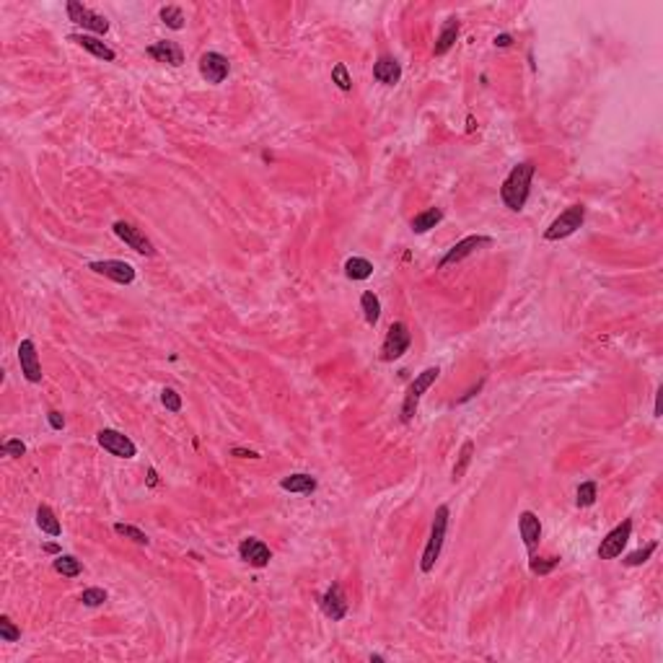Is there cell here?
Segmentation results:
<instances>
[{
    "mask_svg": "<svg viewBox=\"0 0 663 663\" xmlns=\"http://www.w3.org/2000/svg\"><path fill=\"white\" fill-rule=\"evenodd\" d=\"M536 174V166L531 161H524L518 166L511 168V174L505 177L503 187H500V200L505 202V208L518 213L524 210L526 200L531 195V179Z\"/></svg>",
    "mask_w": 663,
    "mask_h": 663,
    "instance_id": "1",
    "label": "cell"
},
{
    "mask_svg": "<svg viewBox=\"0 0 663 663\" xmlns=\"http://www.w3.org/2000/svg\"><path fill=\"white\" fill-rule=\"evenodd\" d=\"M448 515H451L448 505H441V508L436 511V515H433L430 536H427L425 552H423V560H420V570H423V573H430V570L436 567L438 557H441V549H443V542H445V531H448Z\"/></svg>",
    "mask_w": 663,
    "mask_h": 663,
    "instance_id": "2",
    "label": "cell"
},
{
    "mask_svg": "<svg viewBox=\"0 0 663 663\" xmlns=\"http://www.w3.org/2000/svg\"><path fill=\"white\" fill-rule=\"evenodd\" d=\"M438 376H441V368L438 366L425 368L423 373H417L415 381L407 389L405 402H402V423H412V417L417 415V407H420V399H423V394H425L427 389L436 384Z\"/></svg>",
    "mask_w": 663,
    "mask_h": 663,
    "instance_id": "3",
    "label": "cell"
},
{
    "mask_svg": "<svg viewBox=\"0 0 663 663\" xmlns=\"http://www.w3.org/2000/svg\"><path fill=\"white\" fill-rule=\"evenodd\" d=\"M583 220H585L583 205H570L565 213H560V215L552 220V226L545 231V238L547 241H560V238L573 236L575 231L583 226Z\"/></svg>",
    "mask_w": 663,
    "mask_h": 663,
    "instance_id": "4",
    "label": "cell"
},
{
    "mask_svg": "<svg viewBox=\"0 0 663 663\" xmlns=\"http://www.w3.org/2000/svg\"><path fill=\"white\" fill-rule=\"evenodd\" d=\"M409 345H412V335H409L407 324H402V321H394V324L389 327L384 345H381V360H387V363H391V360H399V357H402L407 350H409Z\"/></svg>",
    "mask_w": 663,
    "mask_h": 663,
    "instance_id": "5",
    "label": "cell"
},
{
    "mask_svg": "<svg viewBox=\"0 0 663 663\" xmlns=\"http://www.w3.org/2000/svg\"><path fill=\"white\" fill-rule=\"evenodd\" d=\"M112 231H114L119 241H125L132 251H138V254H143V257H156V247L150 244V238L145 236L140 228L132 226V223H127V220H117V223L112 226Z\"/></svg>",
    "mask_w": 663,
    "mask_h": 663,
    "instance_id": "6",
    "label": "cell"
},
{
    "mask_svg": "<svg viewBox=\"0 0 663 663\" xmlns=\"http://www.w3.org/2000/svg\"><path fill=\"white\" fill-rule=\"evenodd\" d=\"M630 536H633V521L630 518H624L619 526H614L612 531L601 539V547H599V557L601 560H614V557H619L622 554V549L627 547V542H630Z\"/></svg>",
    "mask_w": 663,
    "mask_h": 663,
    "instance_id": "7",
    "label": "cell"
},
{
    "mask_svg": "<svg viewBox=\"0 0 663 663\" xmlns=\"http://www.w3.org/2000/svg\"><path fill=\"white\" fill-rule=\"evenodd\" d=\"M68 19L73 21V24L83 26V29L94 31V34H107V31H109V21H107V16L94 13V10L86 8V6L78 3V0H70L68 3Z\"/></svg>",
    "mask_w": 663,
    "mask_h": 663,
    "instance_id": "8",
    "label": "cell"
},
{
    "mask_svg": "<svg viewBox=\"0 0 663 663\" xmlns=\"http://www.w3.org/2000/svg\"><path fill=\"white\" fill-rule=\"evenodd\" d=\"M96 441H99V445L104 448V451H109V454L117 456V459H132V456L138 454V445L132 443V441H130L125 433L112 430V427H104V430H99Z\"/></svg>",
    "mask_w": 663,
    "mask_h": 663,
    "instance_id": "9",
    "label": "cell"
},
{
    "mask_svg": "<svg viewBox=\"0 0 663 663\" xmlns=\"http://www.w3.org/2000/svg\"><path fill=\"white\" fill-rule=\"evenodd\" d=\"M91 272L96 275H104L119 283V285H130L135 280V267L130 262H122V259H101V262H91L89 265Z\"/></svg>",
    "mask_w": 663,
    "mask_h": 663,
    "instance_id": "10",
    "label": "cell"
},
{
    "mask_svg": "<svg viewBox=\"0 0 663 663\" xmlns=\"http://www.w3.org/2000/svg\"><path fill=\"white\" fill-rule=\"evenodd\" d=\"M228 73H231V62H228L226 55H220V52H205V55L200 58V76L208 80V83H213V86L223 83V80L228 78Z\"/></svg>",
    "mask_w": 663,
    "mask_h": 663,
    "instance_id": "11",
    "label": "cell"
},
{
    "mask_svg": "<svg viewBox=\"0 0 663 663\" xmlns=\"http://www.w3.org/2000/svg\"><path fill=\"white\" fill-rule=\"evenodd\" d=\"M19 366L21 373L29 384H39L42 381V363H39V353L34 339H21L19 345Z\"/></svg>",
    "mask_w": 663,
    "mask_h": 663,
    "instance_id": "12",
    "label": "cell"
},
{
    "mask_svg": "<svg viewBox=\"0 0 663 663\" xmlns=\"http://www.w3.org/2000/svg\"><path fill=\"white\" fill-rule=\"evenodd\" d=\"M490 244H493V238H490V236H466V238H461V241H456L454 247L448 249V254H445V257L438 262V267L443 269V267H448V265H456V262L466 259L469 254H475L479 247H490Z\"/></svg>",
    "mask_w": 663,
    "mask_h": 663,
    "instance_id": "13",
    "label": "cell"
},
{
    "mask_svg": "<svg viewBox=\"0 0 663 663\" xmlns=\"http://www.w3.org/2000/svg\"><path fill=\"white\" fill-rule=\"evenodd\" d=\"M319 606H321V612L327 614L332 622H342L347 617V599L345 594H342V585L339 583H332L321 594V599H319Z\"/></svg>",
    "mask_w": 663,
    "mask_h": 663,
    "instance_id": "14",
    "label": "cell"
},
{
    "mask_svg": "<svg viewBox=\"0 0 663 663\" xmlns=\"http://www.w3.org/2000/svg\"><path fill=\"white\" fill-rule=\"evenodd\" d=\"M238 557L247 565H251V567H265V565H269V560H272V552H269V547L265 545L262 539L247 536V539L238 545Z\"/></svg>",
    "mask_w": 663,
    "mask_h": 663,
    "instance_id": "15",
    "label": "cell"
},
{
    "mask_svg": "<svg viewBox=\"0 0 663 663\" xmlns=\"http://www.w3.org/2000/svg\"><path fill=\"white\" fill-rule=\"evenodd\" d=\"M518 531H521V539H524L526 549L534 552L536 547H539V539H542V521L536 518V513L524 511V513L518 515Z\"/></svg>",
    "mask_w": 663,
    "mask_h": 663,
    "instance_id": "16",
    "label": "cell"
},
{
    "mask_svg": "<svg viewBox=\"0 0 663 663\" xmlns=\"http://www.w3.org/2000/svg\"><path fill=\"white\" fill-rule=\"evenodd\" d=\"M68 42H76L78 47H83L86 52H91L94 58L104 60V62H114V60H117V52L112 50V47H107V44H104L99 37H89V34H70Z\"/></svg>",
    "mask_w": 663,
    "mask_h": 663,
    "instance_id": "17",
    "label": "cell"
},
{
    "mask_svg": "<svg viewBox=\"0 0 663 663\" xmlns=\"http://www.w3.org/2000/svg\"><path fill=\"white\" fill-rule=\"evenodd\" d=\"M148 55L153 60H159V62H166V65H171V68H179V65L184 62V52H182V47H179L177 42H168V39L150 44Z\"/></svg>",
    "mask_w": 663,
    "mask_h": 663,
    "instance_id": "18",
    "label": "cell"
},
{
    "mask_svg": "<svg viewBox=\"0 0 663 663\" xmlns=\"http://www.w3.org/2000/svg\"><path fill=\"white\" fill-rule=\"evenodd\" d=\"M373 78L378 83H384V86H396L399 78H402V65L394 58H381L373 65Z\"/></svg>",
    "mask_w": 663,
    "mask_h": 663,
    "instance_id": "19",
    "label": "cell"
},
{
    "mask_svg": "<svg viewBox=\"0 0 663 663\" xmlns=\"http://www.w3.org/2000/svg\"><path fill=\"white\" fill-rule=\"evenodd\" d=\"M280 487L285 493H298V495H311L317 490V479L306 472H298V475H288L280 479Z\"/></svg>",
    "mask_w": 663,
    "mask_h": 663,
    "instance_id": "20",
    "label": "cell"
},
{
    "mask_svg": "<svg viewBox=\"0 0 663 663\" xmlns=\"http://www.w3.org/2000/svg\"><path fill=\"white\" fill-rule=\"evenodd\" d=\"M459 29H461V24H459V19H448L443 24V29H441V34H438L436 39V47H433V55H445V52L451 50L456 44V37H459Z\"/></svg>",
    "mask_w": 663,
    "mask_h": 663,
    "instance_id": "21",
    "label": "cell"
},
{
    "mask_svg": "<svg viewBox=\"0 0 663 663\" xmlns=\"http://www.w3.org/2000/svg\"><path fill=\"white\" fill-rule=\"evenodd\" d=\"M441 220H443V210L427 208V210H423V213H417L415 218H412V223H409V228H412L415 233H427V231L436 228Z\"/></svg>",
    "mask_w": 663,
    "mask_h": 663,
    "instance_id": "22",
    "label": "cell"
},
{
    "mask_svg": "<svg viewBox=\"0 0 663 663\" xmlns=\"http://www.w3.org/2000/svg\"><path fill=\"white\" fill-rule=\"evenodd\" d=\"M37 526H39L44 534L50 536H60L62 534V526H60L58 515H55V511H52L50 505L42 503L39 508H37Z\"/></svg>",
    "mask_w": 663,
    "mask_h": 663,
    "instance_id": "23",
    "label": "cell"
},
{
    "mask_svg": "<svg viewBox=\"0 0 663 663\" xmlns=\"http://www.w3.org/2000/svg\"><path fill=\"white\" fill-rule=\"evenodd\" d=\"M345 275L350 277V280H368V277L373 275V265L363 257H350L345 262Z\"/></svg>",
    "mask_w": 663,
    "mask_h": 663,
    "instance_id": "24",
    "label": "cell"
},
{
    "mask_svg": "<svg viewBox=\"0 0 663 663\" xmlns=\"http://www.w3.org/2000/svg\"><path fill=\"white\" fill-rule=\"evenodd\" d=\"M360 308H363L366 321L373 327V324L378 321V317H381V301H378V296L373 293V290H366V293L360 296Z\"/></svg>",
    "mask_w": 663,
    "mask_h": 663,
    "instance_id": "25",
    "label": "cell"
},
{
    "mask_svg": "<svg viewBox=\"0 0 663 663\" xmlns=\"http://www.w3.org/2000/svg\"><path fill=\"white\" fill-rule=\"evenodd\" d=\"M55 570H58L60 575H65V578H76V575L83 573V565H80L76 557H70V554H58Z\"/></svg>",
    "mask_w": 663,
    "mask_h": 663,
    "instance_id": "26",
    "label": "cell"
},
{
    "mask_svg": "<svg viewBox=\"0 0 663 663\" xmlns=\"http://www.w3.org/2000/svg\"><path fill=\"white\" fill-rule=\"evenodd\" d=\"M161 21L174 31L184 29V13H182V8H177V6H163V8H161Z\"/></svg>",
    "mask_w": 663,
    "mask_h": 663,
    "instance_id": "27",
    "label": "cell"
},
{
    "mask_svg": "<svg viewBox=\"0 0 663 663\" xmlns=\"http://www.w3.org/2000/svg\"><path fill=\"white\" fill-rule=\"evenodd\" d=\"M596 495H599L596 482H583V485L578 487V493H575V503L581 505V508H588V505L596 503Z\"/></svg>",
    "mask_w": 663,
    "mask_h": 663,
    "instance_id": "28",
    "label": "cell"
},
{
    "mask_svg": "<svg viewBox=\"0 0 663 663\" xmlns=\"http://www.w3.org/2000/svg\"><path fill=\"white\" fill-rule=\"evenodd\" d=\"M557 565H560V557H531L529 567H531L534 575H547V573H552Z\"/></svg>",
    "mask_w": 663,
    "mask_h": 663,
    "instance_id": "29",
    "label": "cell"
},
{
    "mask_svg": "<svg viewBox=\"0 0 663 663\" xmlns=\"http://www.w3.org/2000/svg\"><path fill=\"white\" fill-rule=\"evenodd\" d=\"M114 531H117L119 536H125V539H130V542H135V545H148L150 539L140 529H135V526L130 524H114Z\"/></svg>",
    "mask_w": 663,
    "mask_h": 663,
    "instance_id": "30",
    "label": "cell"
},
{
    "mask_svg": "<svg viewBox=\"0 0 663 663\" xmlns=\"http://www.w3.org/2000/svg\"><path fill=\"white\" fill-rule=\"evenodd\" d=\"M472 454H475V443L466 441V443L461 445V454H459V464L454 466V479H461V477H464L466 466H469V461H472Z\"/></svg>",
    "mask_w": 663,
    "mask_h": 663,
    "instance_id": "31",
    "label": "cell"
},
{
    "mask_svg": "<svg viewBox=\"0 0 663 663\" xmlns=\"http://www.w3.org/2000/svg\"><path fill=\"white\" fill-rule=\"evenodd\" d=\"M0 640H3V643H16V640H21V630L10 622V617H6V614L0 617Z\"/></svg>",
    "mask_w": 663,
    "mask_h": 663,
    "instance_id": "32",
    "label": "cell"
},
{
    "mask_svg": "<svg viewBox=\"0 0 663 663\" xmlns=\"http://www.w3.org/2000/svg\"><path fill=\"white\" fill-rule=\"evenodd\" d=\"M107 599H109V594H107L104 588H86V591L80 594L83 606H101V604H107Z\"/></svg>",
    "mask_w": 663,
    "mask_h": 663,
    "instance_id": "33",
    "label": "cell"
},
{
    "mask_svg": "<svg viewBox=\"0 0 663 663\" xmlns=\"http://www.w3.org/2000/svg\"><path fill=\"white\" fill-rule=\"evenodd\" d=\"M655 547H658V545H655V542H651V545L643 547V549H637V552L627 554V557H624L622 563H624V565H630V567H637V565L648 563V557H651V554L655 552Z\"/></svg>",
    "mask_w": 663,
    "mask_h": 663,
    "instance_id": "34",
    "label": "cell"
},
{
    "mask_svg": "<svg viewBox=\"0 0 663 663\" xmlns=\"http://www.w3.org/2000/svg\"><path fill=\"white\" fill-rule=\"evenodd\" d=\"M161 405L166 407L168 412H182V396H179V391L177 389H163L161 391Z\"/></svg>",
    "mask_w": 663,
    "mask_h": 663,
    "instance_id": "35",
    "label": "cell"
},
{
    "mask_svg": "<svg viewBox=\"0 0 663 663\" xmlns=\"http://www.w3.org/2000/svg\"><path fill=\"white\" fill-rule=\"evenodd\" d=\"M332 80L337 83V89L339 91L353 89V78H350V73H347V68L342 65V62H337L335 65V70H332Z\"/></svg>",
    "mask_w": 663,
    "mask_h": 663,
    "instance_id": "36",
    "label": "cell"
},
{
    "mask_svg": "<svg viewBox=\"0 0 663 663\" xmlns=\"http://www.w3.org/2000/svg\"><path fill=\"white\" fill-rule=\"evenodd\" d=\"M3 454L10 456V459H19V456L26 454V443H24V441H19V438H10V441H6V443H3Z\"/></svg>",
    "mask_w": 663,
    "mask_h": 663,
    "instance_id": "37",
    "label": "cell"
},
{
    "mask_svg": "<svg viewBox=\"0 0 663 663\" xmlns=\"http://www.w3.org/2000/svg\"><path fill=\"white\" fill-rule=\"evenodd\" d=\"M47 423H50L52 430H62L65 427V417H62V412L52 409V412H47Z\"/></svg>",
    "mask_w": 663,
    "mask_h": 663,
    "instance_id": "38",
    "label": "cell"
},
{
    "mask_svg": "<svg viewBox=\"0 0 663 663\" xmlns=\"http://www.w3.org/2000/svg\"><path fill=\"white\" fill-rule=\"evenodd\" d=\"M233 456H238V459H259V454L257 451H247V448H233L231 451Z\"/></svg>",
    "mask_w": 663,
    "mask_h": 663,
    "instance_id": "39",
    "label": "cell"
},
{
    "mask_svg": "<svg viewBox=\"0 0 663 663\" xmlns=\"http://www.w3.org/2000/svg\"><path fill=\"white\" fill-rule=\"evenodd\" d=\"M511 42H513L511 34H500V37H495V47H511Z\"/></svg>",
    "mask_w": 663,
    "mask_h": 663,
    "instance_id": "40",
    "label": "cell"
},
{
    "mask_svg": "<svg viewBox=\"0 0 663 663\" xmlns=\"http://www.w3.org/2000/svg\"><path fill=\"white\" fill-rule=\"evenodd\" d=\"M44 552H50V554H60V547H58V545H44Z\"/></svg>",
    "mask_w": 663,
    "mask_h": 663,
    "instance_id": "41",
    "label": "cell"
},
{
    "mask_svg": "<svg viewBox=\"0 0 663 663\" xmlns=\"http://www.w3.org/2000/svg\"><path fill=\"white\" fill-rule=\"evenodd\" d=\"M156 482H159V479H156V469H150V472H148V485L153 487Z\"/></svg>",
    "mask_w": 663,
    "mask_h": 663,
    "instance_id": "42",
    "label": "cell"
},
{
    "mask_svg": "<svg viewBox=\"0 0 663 663\" xmlns=\"http://www.w3.org/2000/svg\"><path fill=\"white\" fill-rule=\"evenodd\" d=\"M655 417H661V391L655 396Z\"/></svg>",
    "mask_w": 663,
    "mask_h": 663,
    "instance_id": "43",
    "label": "cell"
}]
</instances>
